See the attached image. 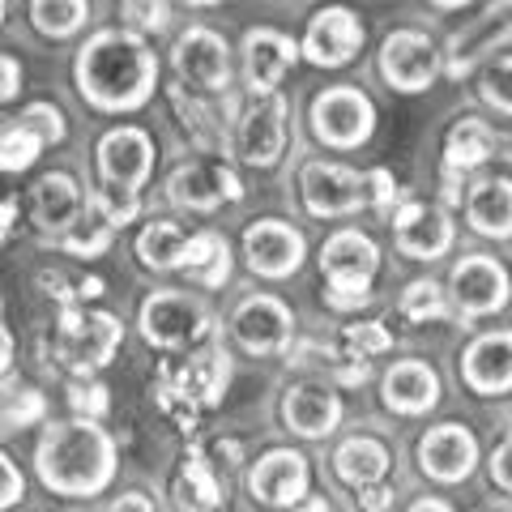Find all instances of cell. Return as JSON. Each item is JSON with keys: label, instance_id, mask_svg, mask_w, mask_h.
Listing matches in <instances>:
<instances>
[{"label": "cell", "instance_id": "6da1fadb", "mask_svg": "<svg viewBox=\"0 0 512 512\" xmlns=\"http://www.w3.org/2000/svg\"><path fill=\"white\" fill-rule=\"evenodd\" d=\"M77 94L103 116L141 111L158 90V56L154 47L128 26H103L77 47L73 56Z\"/></svg>", "mask_w": 512, "mask_h": 512}, {"label": "cell", "instance_id": "7a4b0ae2", "mask_svg": "<svg viewBox=\"0 0 512 512\" xmlns=\"http://www.w3.org/2000/svg\"><path fill=\"white\" fill-rule=\"evenodd\" d=\"M120 453L111 431L94 419H60L47 423L35 444L39 483L60 500H94L116 483Z\"/></svg>", "mask_w": 512, "mask_h": 512}, {"label": "cell", "instance_id": "3957f363", "mask_svg": "<svg viewBox=\"0 0 512 512\" xmlns=\"http://www.w3.org/2000/svg\"><path fill=\"white\" fill-rule=\"evenodd\" d=\"M380 269V248L355 227H342L320 248V274L329 282L333 308H359L372 299V278Z\"/></svg>", "mask_w": 512, "mask_h": 512}, {"label": "cell", "instance_id": "277c9868", "mask_svg": "<svg viewBox=\"0 0 512 512\" xmlns=\"http://www.w3.org/2000/svg\"><path fill=\"white\" fill-rule=\"evenodd\" d=\"M124 342V325L116 312H103V308H90V312H77L69 308L56 325V359L60 367H69L73 376H90L107 367L116 359V350Z\"/></svg>", "mask_w": 512, "mask_h": 512}, {"label": "cell", "instance_id": "5b68a950", "mask_svg": "<svg viewBox=\"0 0 512 512\" xmlns=\"http://www.w3.org/2000/svg\"><path fill=\"white\" fill-rule=\"evenodd\" d=\"M154 133L141 124H116L107 128L94 146V171H99V188L103 192H128V197H141V188L150 184L154 175Z\"/></svg>", "mask_w": 512, "mask_h": 512}, {"label": "cell", "instance_id": "8992f818", "mask_svg": "<svg viewBox=\"0 0 512 512\" xmlns=\"http://www.w3.org/2000/svg\"><path fill=\"white\" fill-rule=\"evenodd\" d=\"M137 333L154 350H184V346H197L210 333V312H205V303L197 295L163 286V291H150L141 299Z\"/></svg>", "mask_w": 512, "mask_h": 512}, {"label": "cell", "instance_id": "52a82bcc", "mask_svg": "<svg viewBox=\"0 0 512 512\" xmlns=\"http://www.w3.org/2000/svg\"><path fill=\"white\" fill-rule=\"evenodd\" d=\"M308 124L325 150H359L376 133V107L359 86H329L312 99Z\"/></svg>", "mask_w": 512, "mask_h": 512}, {"label": "cell", "instance_id": "ba28073f", "mask_svg": "<svg viewBox=\"0 0 512 512\" xmlns=\"http://www.w3.org/2000/svg\"><path fill=\"white\" fill-rule=\"evenodd\" d=\"M286 137H291V103L282 94H265V99H252L239 111L235 133H231V154L252 171H269L278 167Z\"/></svg>", "mask_w": 512, "mask_h": 512}, {"label": "cell", "instance_id": "9c48e42d", "mask_svg": "<svg viewBox=\"0 0 512 512\" xmlns=\"http://www.w3.org/2000/svg\"><path fill=\"white\" fill-rule=\"evenodd\" d=\"M171 69L184 90L222 94L231 86V43L222 39L214 26L192 22L171 43Z\"/></svg>", "mask_w": 512, "mask_h": 512}, {"label": "cell", "instance_id": "30bf717a", "mask_svg": "<svg viewBox=\"0 0 512 512\" xmlns=\"http://www.w3.org/2000/svg\"><path fill=\"white\" fill-rule=\"evenodd\" d=\"M299 197L312 218H346V214H359L363 205H372V197H367V175L350 171L342 163H325V158L303 163Z\"/></svg>", "mask_w": 512, "mask_h": 512}, {"label": "cell", "instance_id": "8fae6325", "mask_svg": "<svg viewBox=\"0 0 512 512\" xmlns=\"http://www.w3.org/2000/svg\"><path fill=\"white\" fill-rule=\"evenodd\" d=\"M231 333H235V342L256 359L282 355V350H291V338H295V312L286 308L278 295L256 291V295H244L235 303Z\"/></svg>", "mask_w": 512, "mask_h": 512}, {"label": "cell", "instance_id": "7c38bea8", "mask_svg": "<svg viewBox=\"0 0 512 512\" xmlns=\"http://www.w3.org/2000/svg\"><path fill=\"white\" fill-rule=\"evenodd\" d=\"M303 256H308V239H303L299 227L282 218H256L244 227V265L256 278L282 282L299 274Z\"/></svg>", "mask_w": 512, "mask_h": 512}, {"label": "cell", "instance_id": "4fadbf2b", "mask_svg": "<svg viewBox=\"0 0 512 512\" xmlns=\"http://www.w3.org/2000/svg\"><path fill=\"white\" fill-rule=\"evenodd\" d=\"M308 483H312L308 457L295 453V448H269L248 470L252 500L265 508H278V512H291L308 500Z\"/></svg>", "mask_w": 512, "mask_h": 512}, {"label": "cell", "instance_id": "5bb4252c", "mask_svg": "<svg viewBox=\"0 0 512 512\" xmlns=\"http://www.w3.org/2000/svg\"><path fill=\"white\" fill-rule=\"evenodd\" d=\"M239 197H244L239 175L227 163H214V158L175 167L167 180V201L188 214H214L222 201H239Z\"/></svg>", "mask_w": 512, "mask_h": 512}, {"label": "cell", "instance_id": "9a60e30c", "mask_svg": "<svg viewBox=\"0 0 512 512\" xmlns=\"http://www.w3.org/2000/svg\"><path fill=\"white\" fill-rule=\"evenodd\" d=\"M440 73V52L423 30H393L380 43V77L402 94H419L436 82Z\"/></svg>", "mask_w": 512, "mask_h": 512}, {"label": "cell", "instance_id": "2e32d148", "mask_svg": "<svg viewBox=\"0 0 512 512\" xmlns=\"http://www.w3.org/2000/svg\"><path fill=\"white\" fill-rule=\"evenodd\" d=\"M239 60H244V82L256 99L278 94L282 77L295 69L299 60V43L291 35H282L274 26H252L244 43H239Z\"/></svg>", "mask_w": 512, "mask_h": 512}, {"label": "cell", "instance_id": "e0dca14e", "mask_svg": "<svg viewBox=\"0 0 512 512\" xmlns=\"http://www.w3.org/2000/svg\"><path fill=\"white\" fill-rule=\"evenodd\" d=\"M363 47V26L350 9L342 5H329V9H316L308 30H303V43L299 52L303 60L320 64V69H342V64H350L359 56Z\"/></svg>", "mask_w": 512, "mask_h": 512}, {"label": "cell", "instance_id": "ac0fdd59", "mask_svg": "<svg viewBox=\"0 0 512 512\" xmlns=\"http://www.w3.org/2000/svg\"><path fill=\"white\" fill-rule=\"evenodd\" d=\"M508 269L495 256H461L453 269V299L461 316H491L508 303Z\"/></svg>", "mask_w": 512, "mask_h": 512}, {"label": "cell", "instance_id": "d6986e66", "mask_svg": "<svg viewBox=\"0 0 512 512\" xmlns=\"http://www.w3.org/2000/svg\"><path fill=\"white\" fill-rule=\"evenodd\" d=\"M478 466V440L470 427L461 423H440L419 440V470L436 483H461Z\"/></svg>", "mask_w": 512, "mask_h": 512}, {"label": "cell", "instance_id": "ffe728a7", "mask_svg": "<svg viewBox=\"0 0 512 512\" xmlns=\"http://www.w3.org/2000/svg\"><path fill=\"white\" fill-rule=\"evenodd\" d=\"M393 239L397 252L410 261H436L453 248V222L440 205H423V201H406L393 214Z\"/></svg>", "mask_w": 512, "mask_h": 512}, {"label": "cell", "instance_id": "44dd1931", "mask_svg": "<svg viewBox=\"0 0 512 512\" xmlns=\"http://www.w3.org/2000/svg\"><path fill=\"white\" fill-rule=\"evenodd\" d=\"M86 197H82V184L73 180L69 171H47L30 188V214H35V227L47 235H69L77 222L86 214Z\"/></svg>", "mask_w": 512, "mask_h": 512}, {"label": "cell", "instance_id": "7402d4cb", "mask_svg": "<svg viewBox=\"0 0 512 512\" xmlns=\"http://www.w3.org/2000/svg\"><path fill=\"white\" fill-rule=\"evenodd\" d=\"M342 423V397L329 384H295L282 393V427L299 440H325Z\"/></svg>", "mask_w": 512, "mask_h": 512}, {"label": "cell", "instance_id": "603a6c76", "mask_svg": "<svg viewBox=\"0 0 512 512\" xmlns=\"http://www.w3.org/2000/svg\"><path fill=\"white\" fill-rule=\"evenodd\" d=\"M380 397L393 414L414 419V414H427L440 402V376L423 359H397L380 380Z\"/></svg>", "mask_w": 512, "mask_h": 512}, {"label": "cell", "instance_id": "cb8c5ba5", "mask_svg": "<svg viewBox=\"0 0 512 512\" xmlns=\"http://www.w3.org/2000/svg\"><path fill=\"white\" fill-rule=\"evenodd\" d=\"M461 376L474 393L500 397L512 389V329L508 333H483L461 355Z\"/></svg>", "mask_w": 512, "mask_h": 512}, {"label": "cell", "instance_id": "d4e9b609", "mask_svg": "<svg viewBox=\"0 0 512 512\" xmlns=\"http://www.w3.org/2000/svg\"><path fill=\"white\" fill-rule=\"evenodd\" d=\"M512 39V5H495L448 39V77H466L491 47Z\"/></svg>", "mask_w": 512, "mask_h": 512}, {"label": "cell", "instance_id": "484cf974", "mask_svg": "<svg viewBox=\"0 0 512 512\" xmlns=\"http://www.w3.org/2000/svg\"><path fill=\"white\" fill-rule=\"evenodd\" d=\"M389 466H393V457L376 436H350V440L338 444V453H333V474L355 491L380 487Z\"/></svg>", "mask_w": 512, "mask_h": 512}, {"label": "cell", "instance_id": "4316f807", "mask_svg": "<svg viewBox=\"0 0 512 512\" xmlns=\"http://www.w3.org/2000/svg\"><path fill=\"white\" fill-rule=\"evenodd\" d=\"M171 500L180 512H218L227 500V483L214 474V461H205V453L184 457L180 474H175Z\"/></svg>", "mask_w": 512, "mask_h": 512}, {"label": "cell", "instance_id": "83f0119b", "mask_svg": "<svg viewBox=\"0 0 512 512\" xmlns=\"http://www.w3.org/2000/svg\"><path fill=\"white\" fill-rule=\"evenodd\" d=\"M188 231L180 227V222L171 218H154L146 222V227L137 231V261L141 269H150V274H175V269H184V248H188Z\"/></svg>", "mask_w": 512, "mask_h": 512}, {"label": "cell", "instance_id": "f1b7e54d", "mask_svg": "<svg viewBox=\"0 0 512 512\" xmlns=\"http://www.w3.org/2000/svg\"><path fill=\"white\" fill-rule=\"evenodd\" d=\"M495 150H508V158H512V137L491 133L483 120H461V124H453V133L444 141V171L466 175L470 167L487 163Z\"/></svg>", "mask_w": 512, "mask_h": 512}, {"label": "cell", "instance_id": "f546056e", "mask_svg": "<svg viewBox=\"0 0 512 512\" xmlns=\"http://www.w3.org/2000/svg\"><path fill=\"white\" fill-rule=\"evenodd\" d=\"M466 218L478 235L512 239V180H478L466 192Z\"/></svg>", "mask_w": 512, "mask_h": 512}, {"label": "cell", "instance_id": "4dcf8cb0", "mask_svg": "<svg viewBox=\"0 0 512 512\" xmlns=\"http://www.w3.org/2000/svg\"><path fill=\"white\" fill-rule=\"evenodd\" d=\"M227 376H231L227 350L218 342H210V346H201L188 355L184 372H180V393L192 397V402H201V406H214L222 397V389H227Z\"/></svg>", "mask_w": 512, "mask_h": 512}, {"label": "cell", "instance_id": "1f68e13d", "mask_svg": "<svg viewBox=\"0 0 512 512\" xmlns=\"http://www.w3.org/2000/svg\"><path fill=\"white\" fill-rule=\"evenodd\" d=\"M184 274L201 291H218L231 278V244L218 231H197L184 248Z\"/></svg>", "mask_w": 512, "mask_h": 512}, {"label": "cell", "instance_id": "d6a6232c", "mask_svg": "<svg viewBox=\"0 0 512 512\" xmlns=\"http://www.w3.org/2000/svg\"><path fill=\"white\" fill-rule=\"evenodd\" d=\"M26 13H30V26H35L43 39H69L90 22L86 0H35Z\"/></svg>", "mask_w": 512, "mask_h": 512}, {"label": "cell", "instance_id": "836d02e7", "mask_svg": "<svg viewBox=\"0 0 512 512\" xmlns=\"http://www.w3.org/2000/svg\"><path fill=\"white\" fill-rule=\"evenodd\" d=\"M47 146L30 133V128L22 124V116L13 120H0V171L5 175H18V171H30L39 163V154Z\"/></svg>", "mask_w": 512, "mask_h": 512}, {"label": "cell", "instance_id": "e575fe53", "mask_svg": "<svg viewBox=\"0 0 512 512\" xmlns=\"http://www.w3.org/2000/svg\"><path fill=\"white\" fill-rule=\"evenodd\" d=\"M111 235H116V231H111L107 222L90 210V214H82V222H77V227L60 239V244H64V252H73V256H103L111 248Z\"/></svg>", "mask_w": 512, "mask_h": 512}, {"label": "cell", "instance_id": "d590c367", "mask_svg": "<svg viewBox=\"0 0 512 512\" xmlns=\"http://www.w3.org/2000/svg\"><path fill=\"white\" fill-rule=\"evenodd\" d=\"M342 346H346V359L367 363V359H376V355H384V350L393 346V333L384 325H376V320H363V325H350L342 333Z\"/></svg>", "mask_w": 512, "mask_h": 512}, {"label": "cell", "instance_id": "8d00e7d4", "mask_svg": "<svg viewBox=\"0 0 512 512\" xmlns=\"http://www.w3.org/2000/svg\"><path fill=\"white\" fill-rule=\"evenodd\" d=\"M402 316L410 320H444L448 316V303H444V291L436 282H410L402 291Z\"/></svg>", "mask_w": 512, "mask_h": 512}, {"label": "cell", "instance_id": "74e56055", "mask_svg": "<svg viewBox=\"0 0 512 512\" xmlns=\"http://www.w3.org/2000/svg\"><path fill=\"white\" fill-rule=\"evenodd\" d=\"M22 124L43 141V146H60L64 133H69V124H64V111L56 103H30L22 111Z\"/></svg>", "mask_w": 512, "mask_h": 512}, {"label": "cell", "instance_id": "f35d334b", "mask_svg": "<svg viewBox=\"0 0 512 512\" xmlns=\"http://www.w3.org/2000/svg\"><path fill=\"white\" fill-rule=\"evenodd\" d=\"M90 210L99 214L111 231H120V227H128L137 214H141V197H128V192H94L90 197Z\"/></svg>", "mask_w": 512, "mask_h": 512}, {"label": "cell", "instance_id": "ab89813d", "mask_svg": "<svg viewBox=\"0 0 512 512\" xmlns=\"http://www.w3.org/2000/svg\"><path fill=\"white\" fill-rule=\"evenodd\" d=\"M483 99H487L495 111L512 116V56L487 64V73H483Z\"/></svg>", "mask_w": 512, "mask_h": 512}, {"label": "cell", "instance_id": "60d3db41", "mask_svg": "<svg viewBox=\"0 0 512 512\" xmlns=\"http://www.w3.org/2000/svg\"><path fill=\"white\" fill-rule=\"evenodd\" d=\"M120 13H124V26L141 39H146V30H167V22H171V5H141V0H128V5H120Z\"/></svg>", "mask_w": 512, "mask_h": 512}, {"label": "cell", "instance_id": "b9f144b4", "mask_svg": "<svg viewBox=\"0 0 512 512\" xmlns=\"http://www.w3.org/2000/svg\"><path fill=\"white\" fill-rule=\"evenodd\" d=\"M69 402L77 410V419H94V423H99L107 414V389H103V384H94V380H77L69 389Z\"/></svg>", "mask_w": 512, "mask_h": 512}, {"label": "cell", "instance_id": "7bdbcfd3", "mask_svg": "<svg viewBox=\"0 0 512 512\" xmlns=\"http://www.w3.org/2000/svg\"><path fill=\"white\" fill-rule=\"evenodd\" d=\"M22 500H26V474L18 470V461L0 448V512L18 508Z\"/></svg>", "mask_w": 512, "mask_h": 512}, {"label": "cell", "instance_id": "ee69618b", "mask_svg": "<svg viewBox=\"0 0 512 512\" xmlns=\"http://www.w3.org/2000/svg\"><path fill=\"white\" fill-rule=\"evenodd\" d=\"M367 197H372L376 210H389V205H393V197H397V184H393V175L384 171V167H376L372 175H367Z\"/></svg>", "mask_w": 512, "mask_h": 512}, {"label": "cell", "instance_id": "f6af8a7d", "mask_svg": "<svg viewBox=\"0 0 512 512\" xmlns=\"http://www.w3.org/2000/svg\"><path fill=\"white\" fill-rule=\"evenodd\" d=\"M18 90H22V64H18V56L0 52V103L18 99Z\"/></svg>", "mask_w": 512, "mask_h": 512}, {"label": "cell", "instance_id": "bcb514c9", "mask_svg": "<svg viewBox=\"0 0 512 512\" xmlns=\"http://www.w3.org/2000/svg\"><path fill=\"white\" fill-rule=\"evenodd\" d=\"M491 478L500 483L504 491H512V436L491 453Z\"/></svg>", "mask_w": 512, "mask_h": 512}, {"label": "cell", "instance_id": "7dc6e473", "mask_svg": "<svg viewBox=\"0 0 512 512\" xmlns=\"http://www.w3.org/2000/svg\"><path fill=\"white\" fill-rule=\"evenodd\" d=\"M107 512H158V508H154V500L146 491H120Z\"/></svg>", "mask_w": 512, "mask_h": 512}, {"label": "cell", "instance_id": "c3c4849f", "mask_svg": "<svg viewBox=\"0 0 512 512\" xmlns=\"http://www.w3.org/2000/svg\"><path fill=\"white\" fill-rule=\"evenodd\" d=\"M359 504L367 508V512H384V508H389L393 504V491L389 487H367V491H359Z\"/></svg>", "mask_w": 512, "mask_h": 512}, {"label": "cell", "instance_id": "681fc988", "mask_svg": "<svg viewBox=\"0 0 512 512\" xmlns=\"http://www.w3.org/2000/svg\"><path fill=\"white\" fill-rule=\"evenodd\" d=\"M13 355H18V342H13V333H9L5 320H0V376H9Z\"/></svg>", "mask_w": 512, "mask_h": 512}, {"label": "cell", "instance_id": "f907efd6", "mask_svg": "<svg viewBox=\"0 0 512 512\" xmlns=\"http://www.w3.org/2000/svg\"><path fill=\"white\" fill-rule=\"evenodd\" d=\"M406 512H453V504H444V500H436V495H427V500H414Z\"/></svg>", "mask_w": 512, "mask_h": 512}, {"label": "cell", "instance_id": "816d5d0a", "mask_svg": "<svg viewBox=\"0 0 512 512\" xmlns=\"http://www.w3.org/2000/svg\"><path fill=\"white\" fill-rule=\"evenodd\" d=\"M18 214V205L13 201H0V239H5V231H9V218Z\"/></svg>", "mask_w": 512, "mask_h": 512}, {"label": "cell", "instance_id": "f5cc1de1", "mask_svg": "<svg viewBox=\"0 0 512 512\" xmlns=\"http://www.w3.org/2000/svg\"><path fill=\"white\" fill-rule=\"evenodd\" d=\"M291 512H329V504L320 500V495H308V500H303L299 508H291Z\"/></svg>", "mask_w": 512, "mask_h": 512}, {"label": "cell", "instance_id": "db71d44e", "mask_svg": "<svg viewBox=\"0 0 512 512\" xmlns=\"http://www.w3.org/2000/svg\"><path fill=\"white\" fill-rule=\"evenodd\" d=\"M5 13H9V5H0V26H5Z\"/></svg>", "mask_w": 512, "mask_h": 512}]
</instances>
